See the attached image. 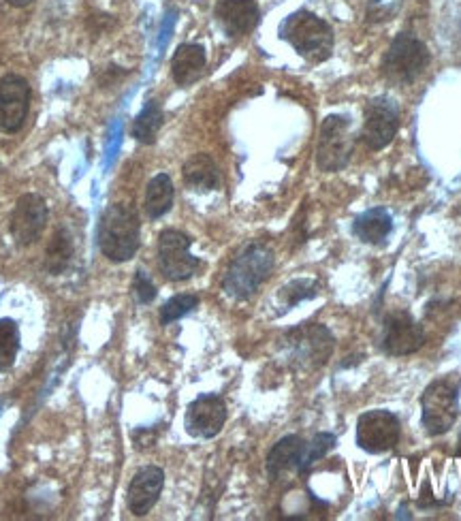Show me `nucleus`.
Returning <instances> with one entry per match:
<instances>
[{
	"instance_id": "nucleus-1",
	"label": "nucleus",
	"mask_w": 461,
	"mask_h": 521,
	"mask_svg": "<svg viewBox=\"0 0 461 521\" xmlns=\"http://www.w3.org/2000/svg\"><path fill=\"white\" fill-rule=\"evenodd\" d=\"M97 244L109 261H131L141 244V223L137 210L126 203L109 205L99 220Z\"/></svg>"
},
{
	"instance_id": "nucleus-2",
	"label": "nucleus",
	"mask_w": 461,
	"mask_h": 521,
	"mask_svg": "<svg viewBox=\"0 0 461 521\" xmlns=\"http://www.w3.org/2000/svg\"><path fill=\"white\" fill-rule=\"evenodd\" d=\"M274 250L263 242L246 244L231 261L229 270L222 278V291L233 299H248L261 289V284L272 276Z\"/></svg>"
},
{
	"instance_id": "nucleus-3",
	"label": "nucleus",
	"mask_w": 461,
	"mask_h": 521,
	"mask_svg": "<svg viewBox=\"0 0 461 521\" xmlns=\"http://www.w3.org/2000/svg\"><path fill=\"white\" fill-rule=\"evenodd\" d=\"M280 37L289 43L293 50L306 60L319 65L325 62L333 52V28L319 18V15L299 9L291 13L280 26Z\"/></svg>"
},
{
	"instance_id": "nucleus-4",
	"label": "nucleus",
	"mask_w": 461,
	"mask_h": 521,
	"mask_svg": "<svg viewBox=\"0 0 461 521\" xmlns=\"http://www.w3.org/2000/svg\"><path fill=\"white\" fill-rule=\"evenodd\" d=\"M282 346L291 368L314 372L329 361L333 349H336V338L321 323H304L284 336Z\"/></svg>"
},
{
	"instance_id": "nucleus-5",
	"label": "nucleus",
	"mask_w": 461,
	"mask_h": 521,
	"mask_svg": "<svg viewBox=\"0 0 461 521\" xmlns=\"http://www.w3.org/2000/svg\"><path fill=\"white\" fill-rule=\"evenodd\" d=\"M432 62L427 45L412 33L397 35L383 58L385 80L397 86H410L417 82Z\"/></svg>"
},
{
	"instance_id": "nucleus-6",
	"label": "nucleus",
	"mask_w": 461,
	"mask_h": 521,
	"mask_svg": "<svg viewBox=\"0 0 461 521\" xmlns=\"http://www.w3.org/2000/svg\"><path fill=\"white\" fill-rule=\"evenodd\" d=\"M459 415V381L438 378L421 396V421L429 436L447 434Z\"/></svg>"
},
{
	"instance_id": "nucleus-7",
	"label": "nucleus",
	"mask_w": 461,
	"mask_h": 521,
	"mask_svg": "<svg viewBox=\"0 0 461 521\" xmlns=\"http://www.w3.org/2000/svg\"><path fill=\"white\" fill-rule=\"evenodd\" d=\"M355 150V137L351 131V118L331 114L323 120L316 144V165L325 173L342 171Z\"/></svg>"
},
{
	"instance_id": "nucleus-8",
	"label": "nucleus",
	"mask_w": 461,
	"mask_h": 521,
	"mask_svg": "<svg viewBox=\"0 0 461 521\" xmlns=\"http://www.w3.org/2000/svg\"><path fill=\"white\" fill-rule=\"evenodd\" d=\"M190 246H193V238L178 229L161 233V238H158V267L167 280L182 282L201 270L203 263L190 252Z\"/></svg>"
},
{
	"instance_id": "nucleus-9",
	"label": "nucleus",
	"mask_w": 461,
	"mask_h": 521,
	"mask_svg": "<svg viewBox=\"0 0 461 521\" xmlns=\"http://www.w3.org/2000/svg\"><path fill=\"white\" fill-rule=\"evenodd\" d=\"M400 129V107L389 97L372 99L365 105L361 139L370 150H385Z\"/></svg>"
},
{
	"instance_id": "nucleus-10",
	"label": "nucleus",
	"mask_w": 461,
	"mask_h": 521,
	"mask_svg": "<svg viewBox=\"0 0 461 521\" xmlns=\"http://www.w3.org/2000/svg\"><path fill=\"white\" fill-rule=\"evenodd\" d=\"M400 419L389 410H368L357 421V445L368 453H387L400 442Z\"/></svg>"
},
{
	"instance_id": "nucleus-11",
	"label": "nucleus",
	"mask_w": 461,
	"mask_h": 521,
	"mask_svg": "<svg viewBox=\"0 0 461 521\" xmlns=\"http://www.w3.org/2000/svg\"><path fill=\"white\" fill-rule=\"evenodd\" d=\"M47 218H50V210H47V203L41 195L37 193L22 195L18 203H15L9 218V231L15 244L18 246L35 244L47 227Z\"/></svg>"
},
{
	"instance_id": "nucleus-12",
	"label": "nucleus",
	"mask_w": 461,
	"mask_h": 521,
	"mask_svg": "<svg viewBox=\"0 0 461 521\" xmlns=\"http://www.w3.org/2000/svg\"><path fill=\"white\" fill-rule=\"evenodd\" d=\"M423 344H425V331L408 312L404 310L391 312L383 321V331H380V349H383L387 355L406 357L417 353Z\"/></svg>"
},
{
	"instance_id": "nucleus-13",
	"label": "nucleus",
	"mask_w": 461,
	"mask_h": 521,
	"mask_svg": "<svg viewBox=\"0 0 461 521\" xmlns=\"http://www.w3.org/2000/svg\"><path fill=\"white\" fill-rule=\"evenodd\" d=\"M30 109V86L22 75L9 73L0 80V133L22 131Z\"/></svg>"
},
{
	"instance_id": "nucleus-14",
	"label": "nucleus",
	"mask_w": 461,
	"mask_h": 521,
	"mask_svg": "<svg viewBox=\"0 0 461 521\" xmlns=\"http://www.w3.org/2000/svg\"><path fill=\"white\" fill-rule=\"evenodd\" d=\"M227 423V404L220 396H199L186 410V432L195 438H214Z\"/></svg>"
},
{
	"instance_id": "nucleus-15",
	"label": "nucleus",
	"mask_w": 461,
	"mask_h": 521,
	"mask_svg": "<svg viewBox=\"0 0 461 521\" xmlns=\"http://www.w3.org/2000/svg\"><path fill=\"white\" fill-rule=\"evenodd\" d=\"M214 18L229 39H242L259 26L261 9L257 0H218Z\"/></svg>"
},
{
	"instance_id": "nucleus-16",
	"label": "nucleus",
	"mask_w": 461,
	"mask_h": 521,
	"mask_svg": "<svg viewBox=\"0 0 461 521\" xmlns=\"http://www.w3.org/2000/svg\"><path fill=\"white\" fill-rule=\"evenodd\" d=\"M165 487V472L158 466H143L135 472V477L126 492V504L133 515H148L158 502Z\"/></svg>"
},
{
	"instance_id": "nucleus-17",
	"label": "nucleus",
	"mask_w": 461,
	"mask_h": 521,
	"mask_svg": "<svg viewBox=\"0 0 461 521\" xmlns=\"http://www.w3.org/2000/svg\"><path fill=\"white\" fill-rule=\"evenodd\" d=\"M208 65V54H205V47L199 43H182L176 54L171 58V77L178 86H190L197 80H201V75Z\"/></svg>"
},
{
	"instance_id": "nucleus-18",
	"label": "nucleus",
	"mask_w": 461,
	"mask_h": 521,
	"mask_svg": "<svg viewBox=\"0 0 461 521\" xmlns=\"http://www.w3.org/2000/svg\"><path fill=\"white\" fill-rule=\"evenodd\" d=\"M306 451V440L301 436H284L282 440H278L274 449L269 451L267 455V475L269 479H280L286 472H299V464L301 457H304Z\"/></svg>"
},
{
	"instance_id": "nucleus-19",
	"label": "nucleus",
	"mask_w": 461,
	"mask_h": 521,
	"mask_svg": "<svg viewBox=\"0 0 461 521\" xmlns=\"http://www.w3.org/2000/svg\"><path fill=\"white\" fill-rule=\"evenodd\" d=\"M182 178L190 191H197V193H210L220 186L218 165L214 163L212 156L205 152L190 156L182 167Z\"/></svg>"
},
{
	"instance_id": "nucleus-20",
	"label": "nucleus",
	"mask_w": 461,
	"mask_h": 521,
	"mask_svg": "<svg viewBox=\"0 0 461 521\" xmlns=\"http://www.w3.org/2000/svg\"><path fill=\"white\" fill-rule=\"evenodd\" d=\"M393 231V220L387 210L374 208L363 212L353 225V233L365 244H380L389 238Z\"/></svg>"
},
{
	"instance_id": "nucleus-21",
	"label": "nucleus",
	"mask_w": 461,
	"mask_h": 521,
	"mask_svg": "<svg viewBox=\"0 0 461 521\" xmlns=\"http://www.w3.org/2000/svg\"><path fill=\"white\" fill-rule=\"evenodd\" d=\"M73 255H75V244L69 229L58 227L52 233V238L45 248V270L52 276L65 274V270L73 261Z\"/></svg>"
},
{
	"instance_id": "nucleus-22",
	"label": "nucleus",
	"mask_w": 461,
	"mask_h": 521,
	"mask_svg": "<svg viewBox=\"0 0 461 521\" xmlns=\"http://www.w3.org/2000/svg\"><path fill=\"white\" fill-rule=\"evenodd\" d=\"M173 199H176V188H173L171 178L167 173H158L148 184L146 191V212L152 220L165 216L173 208Z\"/></svg>"
},
{
	"instance_id": "nucleus-23",
	"label": "nucleus",
	"mask_w": 461,
	"mask_h": 521,
	"mask_svg": "<svg viewBox=\"0 0 461 521\" xmlns=\"http://www.w3.org/2000/svg\"><path fill=\"white\" fill-rule=\"evenodd\" d=\"M163 122H165V114H163V107L158 101H148L143 105L141 112L137 114V118L133 120L131 126V133L133 137L139 141V144H154L158 131L163 129Z\"/></svg>"
},
{
	"instance_id": "nucleus-24",
	"label": "nucleus",
	"mask_w": 461,
	"mask_h": 521,
	"mask_svg": "<svg viewBox=\"0 0 461 521\" xmlns=\"http://www.w3.org/2000/svg\"><path fill=\"white\" fill-rule=\"evenodd\" d=\"M20 351V327L13 319H0V372H11Z\"/></svg>"
},
{
	"instance_id": "nucleus-25",
	"label": "nucleus",
	"mask_w": 461,
	"mask_h": 521,
	"mask_svg": "<svg viewBox=\"0 0 461 521\" xmlns=\"http://www.w3.org/2000/svg\"><path fill=\"white\" fill-rule=\"evenodd\" d=\"M316 293H319V282H316L314 278H297L289 284H284L278 293V299H280V304L289 310L301 302H306V299L316 297Z\"/></svg>"
},
{
	"instance_id": "nucleus-26",
	"label": "nucleus",
	"mask_w": 461,
	"mask_h": 521,
	"mask_svg": "<svg viewBox=\"0 0 461 521\" xmlns=\"http://www.w3.org/2000/svg\"><path fill=\"white\" fill-rule=\"evenodd\" d=\"M336 447V436L333 434H327V432H321L316 434L310 442H306V451H304V457H301V464H299V475H308V470L323 460V457Z\"/></svg>"
},
{
	"instance_id": "nucleus-27",
	"label": "nucleus",
	"mask_w": 461,
	"mask_h": 521,
	"mask_svg": "<svg viewBox=\"0 0 461 521\" xmlns=\"http://www.w3.org/2000/svg\"><path fill=\"white\" fill-rule=\"evenodd\" d=\"M199 306L197 295H176L161 308V323L171 325L173 321H180L186 314L193 312Z\"/></svg>"
},
{
	"instance_id": "nucleus-28",
	"label": "nucleus",
	"mask_w": 461,
	"mask_h": 521,
	"mask_svg": "<svg viewBox=\"0 0 461 521\" xmlns=\"http://www.w3.org/2000/svg\"><path fill=\"white\" fill-rule=\"evenodd\" d=\"M404 5V0H368V7H365V18L372 24H383L393 20L397 13H400Z\"/></svg>"
},
{
	"instance_id": "nucleus-29",
	"label": "nucleus",
	"mask_w": 461,
	"mask_h": 521,
	"mask_svg": "<svg viewBox=\"0 0 461 521\" xmlns=\"http://www.w3.org/2000/svg\"><path fill=\"white\" fill-rule=\"evenodd\" d=\"M133 291H135V297L139 304H152L154 297H156V287L152 278L143 272V270H137L135 272V280H133Z\"/></svg>"
},
{
	"instance_id": "nucleus-30",
	"label": "nucleus",
	"mask_w": 461,
	"mask_h": 521,
	"mask_svg": "<svg viewBox=\"0 0 461 521\" xmlns=\"http://www.w3.org/2000/svg\"><path fill=\"white\" fill-rule=\"evenodd\" d=\"M88 30L92 35H101V33H105V30H109V28H114V18H111V15H107V13H92L90 18H88Z\"/></svg>"
},
{
	"instance_id": "nucleus-31",
	"label": "nucleus",
	"mask_w": 461,
	"mask_h": 521,
	"mask_svg": "<svg viewBox=\"0 0 461 521\" xmlns=\"http://www.w3.org/2000/svg\"><path fill=\"white\" fill-rule=\"evenodd\" d=\"M156 438H158L156 432H154V430H148V428H139V430L133 432L135 445H137V449H141V451L152 449V447L156 445Z\"/></svg>"
},
{
	"instance_id": "nucleus-32",
	"label": "nucleus",
	"mask_w": 461,
	"mask_h": 521,
	"mask_svg": "<svg viewBox=\"0 0 461 521\" xmlns=\"http://www.w3.org/2000/svg\"><path fill=\"white\" fill-rule=\"evenodd\" d=\"M124 75H126V71L120 67H107L99 75V84H101V88H109V86L118 84L120 77H124Z\"/></svg>"
},
{
	"instance_id": "nucleus-33",
	"label": "nucleus",
	"mask_w": 461,
	"mask_h": 521,
	"mask_svg": "<svg viewBox=\"0 0 461 521\" xmlns=\"http://www.w3.org/2000/svg\"><path fill=\"white\" fill-rule=\"evenodd\" d=\"M417 504H419V509H432V507H440L442 502H438V500L434 498L432 487H429V483H425L423 489H421V496H419Z\"/></svg>"
},
{
	"instance_id": "nucleus-34",
	"label": "nucleus",
	"mask_w": 461,
	"mask_h": 521,
	"mask_svg": "<svg viewBox=\"0 0 461 521\" xmlns=\"http://www.w3.org/2000/svg\"><path fill=\"white\" fill-rule=\"evenodd\" d=\"M11 7H28L30 3H35V0H7Z\"/></svg>"
},
{
	"instance_id": "nucleus-35",
	"label": "nucleus",
	"mask_w": 461,
	"mask_h": 521,
	"mask_svg": "<svg viewBox=\"0 0 461 521\" xmlns=\"http://www.w3.org/2000/svg\"><path fill=\"white\" fill-rule=\"evenodd\" d=\"M455 455L461 460V436H459V440H457V451H455Z\"/></svg>"
}]
</instances>
